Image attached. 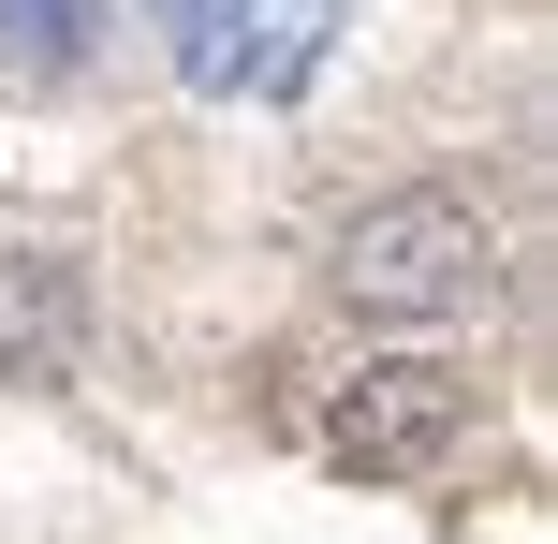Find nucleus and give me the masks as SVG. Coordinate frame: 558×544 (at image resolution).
Here are the masks:
<instances>
[{"label":"nucleus","mask_w":558,"mask_h":544,"mask_svg":"<svg viewBox=\"0 0 558 544\" xmlns=\"http://www.w3.org/2000/svg\"><path fill=\"white\" fill-rule=\"evenodd\" d=\"M324 294L353 324H471L500 294V221L471 192H367L324 235Z\"/></svg>","instance_id":"nucleus-1"},{"label":"nucleus","mask_w":558,"mask_h":544,"mask_svg":"<svg viewBox=\"0 0 558 544\" xmlns=\"http://www.w3.org/2000/svg\"><path fill=\"white\" fill-rule=\"evenodd\" d=\"M88 29H104V0H0V88L88 74Z\"/></svg>","instance_id":"nucleus-5"},{"label":"nucleus","mask_w":558,"mask_h":544,"mask_svg":"<svg viewBox=\"0 0 558 544\" xmlns=\"http://www.w3.org/2000/svg\"><path fill=\"white\" fill-rule=\"evenodd\" d=\"M88 368V265L59 235H0V383H74Z\"/></svg>","instance_id":"nucleus-4"},{"label":"nucleus","mask_w":558,"mask_h":544,"mask_svg":"<svg viewBox=\"0 0 558 544\" xmlns=\"http://www.w3.org/2000/svg\"><path fill=\"white\" fill-rule=\"evenodd\" d=\"M294 427L338 486H426L485 427V368H456V353H353V368H324L294 398Z\"/></svg>","instance_id":"nucleus-2"},{"label":"nucleus","mask_w":558,"mask_h":544,"mask_svg":"<svg viewBox=\"0 0 558 544\" xmlns=\"http://www.w3.org/2000/svg\"><path fill=\"white\" fill-rule=\"evenodd\" d=\"M206 15H221V0H147V29H162V45H177V29H206Z\"/></svg>","instance_id":"nucleus-6"},{"label":"nucleus","mask_w":558,"mask_h":544,"mask_svg":"<svg viewBox=\"0 0 558 544\" xmlns=\"http://www.w3.org/2000/svg\"><path fill=\"white\" fill-rule=\"evenodd\" d=\"M338 15L353 0H221L206 29H177V88H206V104H279V88H308L324 74V45H338Z\"/></svg>","instance_id":"nucleus-3"}]
</instances>
